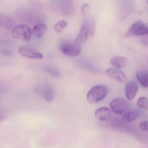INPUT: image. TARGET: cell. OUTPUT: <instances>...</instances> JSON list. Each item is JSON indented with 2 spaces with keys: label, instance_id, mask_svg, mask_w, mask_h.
<instances>
[{
  "label": "cell",
  "instance_id": "obj_1",
  "mask_svg": "<svg viewBox=\"0 0 148 148\" xmlns=\"http://www.w3.org/2000/svg\"><path fill=\"white\" fill-rule=\"evenodd\" d=\"M95 29V23L94 20L90 18L85 19L82 23L79 33L77 36L75 41L82 46L89 38L94 35Z\"/></svg>",
  "mask_w": 148,
  "mask_h": 148
},
{
  "label": "cell",
  "instance_id": "obj_2",
  "mask_svg": "<svg viewBox=\"0 0 148 148\" xmlns=\"http://www.w3.org/2000/svg\"><path fill=\"white\" fill-rule=\"evenodd\" d=\"M108 94V88L103 85H97L93 87L88 91L87 99L90 103L99 102L106 97Z\"/></svg>",
  "mask_w": 148,
  "mask_h": 148
},
{
  "label": "cell",
  "instance_id": "obj_3",
  "mask_svg": "<svg viewBox=\"0 0 148 148\" xmlns=\"http://www.w3.org/2000/svg\"><path fill=\"white\" fill-rule=\"evenodd\" d=\"M32 31L30 27L25 24L16 25L12 31V35L16 39L23 42H29L31 40Z\"/></svg>",
  "mask_w": 148,
  "mask_h": 148
},
{
  "label": "cell",
  "instance_id": "obj_4",
  "mask_svg": "<svg viewBox=\"0 0 148 148\" xmlns=\"http://www.w3.org/2000/svg\"><path fill=\"white\" fill-rule=\"evenodd\" d=\"M60 50L65 55L70 57L77 56L81 54V46L75 41H66L61 43Z\"/></svg>",
  "mask_w": 148,
  "mask_h": 148
},
{
  "label": "cell",
  "instance_id": "obj_5",
  "mask_svg": "<svg viewBox=\"0 0 148 148\" xmlns=\"http://www.w3.org/2000/svg\"><path fill=\"white\" fill-rule=\"evenodd\" d=\"M110 106L112 111L116 114L122 115L124 114L129 108V103L126 100L122 98H115L111 101Z\"/></svg>",
  "mask_w": 148,
  "mask_h": 148
},
{
  "label": "cell",
  "instance_id": "obj_6",
  "mask_svg": "<svg viewBox=\"0 0 148 148\" xmlns=\"http://www.w3.org/2000/svg\"><path fill=\"white\" fill-rule=\"evenodd\" d=\"M18 53L23 57L29 59H40L43 56L41 53L33 47L30 46H22L19 48Z\"/></svg>",
  "mask_w": 148,
  "mask_h": 148
},
{
  "label": "cell",
  "instance_id": "obj_7",
  "mask_svg": "<svg viewBox=\"0 0 148 148\" xmlns=\"http://www.w3.org/2000/svg\"><path fill=\"white\" fill-rule=\"evenodd\" d=\"M148 35L147 26L141 22H137L131 26L127 34V36Z\"/></svg>",
  "mask_w": 148,
  "mask_h": 148
},
{
  "label": "cell",
  "instance_id": "obj_8",
  "mask_svg": "<svg viewBox=\"0 0 148 148\" xmlns=\"http://www.w3.org/2000/svg\"><path fill=\"white\" fill-rule=\"evenodd\" d=\"M106 73L108 76L118 82L123 83L127 80L126 75L120 69L110 68L106 70Z\"/></svg>",
  "mask_w": 148,
  "mask_h": 148
},
{
  "label": "cell",
  "instance_id": "obj_9",
  "mask_svg": "<svg viewBox=\"0 0 148 148\" xmlns=\"http://www.w3.org/2000/svg\"><path fill=\"white\" fill-rule=\"evenodd\" d=\"M138 90L137 83L131 81L127 83L125 87V94L128 101H132L135 98Z\"/></svg>",
  "mask_w": 148,
  "mask_h": 148
},
{
  "label": "cell",
  "instance_id": "obj_10",
  "mask_svg": "<svg viewBox=\"0 0 148 148\" xmlns=\"http://www.w3.org/2000/svg\"><path fill=\"white\" fill-rule=\"evenodd\" d=\"M95 116L100 121L108 120L111 116V111L109 108L106 107L99 108L95 113Z\"/></svg>",
  "mask_w": 148,
  "mask_h": 148
},
{
  "label": "cell",
  "instance_id": "obj_11",
  "mask_svg": "<svg viewBox=\"0 0 148 148\" xmlns=\"http://www.w3.org/2000/svg\"><path fill=\"white\" fill-rule=\"evenodd\" d=\"M41 91L46 101L49 103L53 101L54 96V91L53 87L49 85H45L42 88Z\"/></svg>",
  "mask_w": 148,
  "mask_h": 148
},
{
  "label": "cell",
  "instance_id": "obj_12",
  "mask_svg": "<svg viewBox=\"0 0 148 148\" xmlns=\"http://www.w3.org/2000/svg\"><path fill=\"white\" fill-rule=\"evenodd\" d=\"M47 28L44 23H39L34 26L32 34L37 38H40L47 32Z\"/></svg>",
  "mask_w": 148,
  "mask_h": 148
},
{
  "label": "cell",
  "instance_id": "obj_13",
  "mask_svg": "<svg viewBox=\"0 0 148 148\" xmlns=\"http://www.w3.org/2000/svg\"><path fill=\"white\" fill-rule=\"evenodd\" d=\"M111 64L115 67L117 68H123L126 67L127 61L125 57L121 56H115L112 57L110 59Z\"/></svg>",
  "mask_w": 148,
  "mask_h": 148
},
{
  "label": "cell",
  "instance_id": "obj_14",
  "mask_svg": "<svg viewBox=\"0 0 148 148\" xmlns=\"http://www.w3.org/2000/svg\"><path fill=\"white\" fill-rule=\"evenodd\" d=\"M136 77L140 84L144 87H148V70H141L136 73Z\"/></svg>",
  "mask_w": 148,
  "mask_h": 148
},
{
  "label": "cell",
  "instance_id": "obj_15",
  "mask_svg": "<svg viewBox=\"0 0 148 148\" xmlns=\"http://www.w3.org/2000/svg\"><path fill=\"white\" fill-rule=\"evenodd\" d=\"M140 115V113L136 110L126 112L123 114V120L127 123H131L135 121Z\"/></svg>",
  "mask_w": 148,
  "mask_h": 148
},
{
  "label": "cell",
  "instance_id": "obj_16",
  "mask_svg": "<svg viewBox=\"0 0 148 148\" xmlns=\"http://www.w3.org/2000/svg\"><path fill=\"white\" fill-rule=\"evenodd\" d=\"M68 26V23L64 20L60 21L54 26V30L57 34L61 33Z\"/></svg>",
  "mask_w": 148,
  "mask_h": 148
},
{
  "label": "cell",
  "instance_id": "obj_17",
  "mask_svg": "<svg viewBox=\"0 0 148 148\" xmlns=\"http://www.w3.org/2000/svg\"><path fill=\"white\" fill-rule=\"evenodd\" d=\"M137 106L143 110H148V99L145 97H141L137 101Z\"/></svg>",
  "mask_w": 148,
  "mask_h": 148
},
{
  "label": "cell",
  "instance_id": "obj_18",
  "mask_svg": "<svg viewBox=\"0 0 148 148\" xmlns=\"http://www.w3.org/2000/svg\"><path fill=\"white\" fill-rule=\"evenodd\" d=\"M45 70L49 74L56 77H58L60 76V73L58 69L54 67L47 66L45 67Z\"/></svg>",
  "mask_w": 148,
  "mask_h": 148
},
{
  "label": "cell",
  "instance_id": "obj_19",
  "mask_svg": "<svg viewBox=\"0 0 148 148\" xmlns=\"http://www.w3.org/2000/svg\"><path fill=\"white\" fill-rule=\"evenodd\" d=\"M90 9L89 4L88 3H84L82 5L81 8V12L83 15L88 14Z\"/></svg>",
  "mask_w": 148,
  "mask_h": 148
},
{
  "label": "cell",
  "instance_id": "obj_20",
  "mask_svg": "<svg viewBox=\"0 0 148 148\" xmlns=\"http://www.w3.org/2000/svg\"><path fill=\"white\" fill-rule=\"evenodd\" d=\"M139 128L142 131H148V120L141 122L139 123Z\"/></svg>",
  "mask_w": 148,
  "mask_h": 148
},
{
  "label": "cell",
  "instance_id": "obj_21",
  "mask_svg": "<svg viewBox=\"0 0 148 148\" xmlns=\"http://www.w3.org/2000/svg\"><path fill=\"white\" fill-rule=\"evenodd\" d=\"M13 52L10 50H6L3 53V55L6 56H10L13 55Z\"/></svg>",
  "mask_w": 148,
  "mask_h": 148
},
{
  "label": "cell",
  "instance_id": "obj_22",
  "mask_svg": "<svg viewBox=\"0 0 148 148\" xmlns=\"http://www.w3.org/2000/svg\"><path fill=\"white\" fill-rule=\"evenodd\" d=\"M5 116L3 115L0 114V122L4 120L5 119Z\"/></svg>",
  "mask_w": 148,
  "mask_h": 148
}]
</instances>
